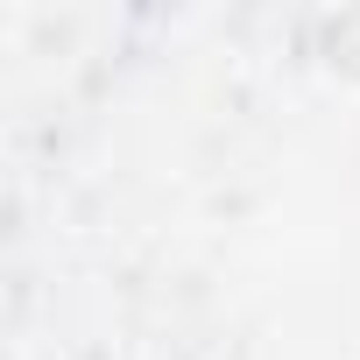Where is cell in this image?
I'll use <instances>...</instances> for the list:
<instances>
[{"mask_svg":"<svg viewBox=\"0 0 360 360\" xmlns=\"http://www.w3.org/2000/svg\"><path fill=\"white\" fill-rule=\"evenodd\" d=\"M311 57L339 92H360V8H325L311 29Z\"/></svg>","mask_w":360,"mask_h":360,"instance_id":"obj_1","label":"cell"}]
</instances>
